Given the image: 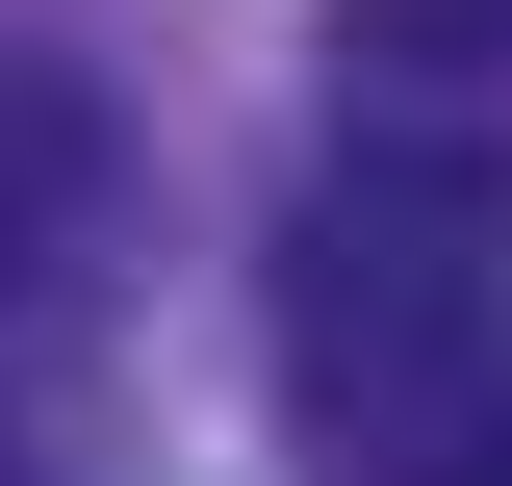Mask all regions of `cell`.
Returning <instances> with one entry per match:
<instances>
[{"instance_id": "obj_2", "label": "cell", "mask_w": 512, "mask_h": 486, "mask_svg": "<svg viewBox=\"0 0 512 486\" xmlns=\"http://www.w3.org/2000/svg\"><path fill=\"white\" fill-rule=\"evenodd\" d=\"M77 231H103V103H77L52 52H0V307H52Z\"/></svg>"}, {"instance_id": "obj_3", "label": "cell", "mask_w": 512, "mask_h": 486, "mask_svg": "<svg viewBox=\"0 0 512 486\" xmlns=\"http://www.w3.org/2000/svg\"><path fill=\"white\" fill-rule=\"evenodd\" d=\"M487 26L512 0H333V77H359V128H487Z\"/></svg>"}, {"instance_id": "obj_1", "label": "cell", "mask_w": 512, "mask_h": 486, "mask_svg": "<svg viewBox=\"0 0 512 486\" xmlns=\"http://www.w3.org/2000/svg\"><path fill=\"white\" fill-rule=\"evenodd\" d=\"M282 384L333 486H512V180L487 128H359L282 231Z\"/></svg>"}]
</instances>
